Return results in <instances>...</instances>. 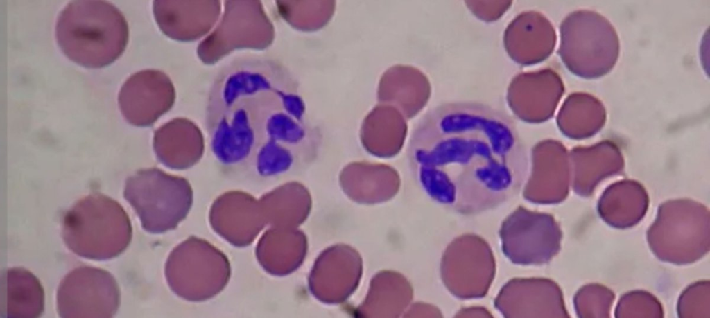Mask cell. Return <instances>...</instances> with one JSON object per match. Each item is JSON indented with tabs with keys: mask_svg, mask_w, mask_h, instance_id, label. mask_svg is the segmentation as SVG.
Here are the masks:
<instances>
[{
	"mask_svg": "<svg viewBox=\"0 0 710 318\" xmlns=\"http://www.w3.org/2000/svg\"><path fill=\"white\" fill-rule=\"evenodd\" d=\"M422 182L439 203L476 213L515 195L528 173V157L505 114L471 103L435 109L416 137Z\"/></svg>",
	"mask_w": 710,
	"mask_h": 318,
	"instance_id": "cell-1",
	"label": "cell"
},
{
	"mask_svg": "<svg viewBox=\"0 0 710 318\" xmlns=\"http://www.w3.org/2000/svg\"><path fill=\"white\" fill-rule=\"evenodd\" d=\"M58 44L71 60L87 68L109 65L124 51L128 26L122 12L99 0L72 1L60 13Z\"/></svg>",
	"mask_w": 710,
	"mask_h": 318,
	"instance_id": "cell-2",
	"label": "cell"
},
{
	"mask_svg": "<svg viewBox=\"0 0 710 318\" xmlns=\"http://www.w3.org/2000/svg\"><path fill=\"white\" fill-rule=\"evenodd\" d=\"M62 235L68 249L90 260H105L122 254L132 238L130 220L121 204L101 193L78 201L64 214Z\"/></svg>",
	"mask_w": 710,
	"mask_h": 318,
	"instance_id": "cell-3",
	"label": "cell"
},
{
	"mask_svg": "<svg viewBox=\"0 0 710 318\" xmlns=\"http://www.w3.org/2000/svg\"><path fill=\"white\" fill-rule=\"evenodd\" d=\"M121 291L114 277L103 269L80 266L59 284L57 311L64 318H110L117 312Z\"/></svg>",
	"mask_w": 710,
	"mask_h": 318,
	"instance_id": "cell-4",
	"label": "cell"
},
{
	"mask_svg": "<svg viewBox=\"0 0 710 318\" xmlns=\"http://www.w3.org/2000/svg\"><path fill=\"white\" fill-rule=\"evenodd\" d=\"M164 81L161 73L144 70L134 73L124 82L119 104L128 123L144 126L156 118L162 107Z\"/></svg>",
	"mask_w": 710,
	"mask_h": 318,
	"instance_id": "cell-5",
	"label": "cell"
},
{
	"mask_svg": "<svg viewBox=\"0 0 710 318\" xmlns=\"http://www.w3.org/2000/svg\"><path fill=\"white\" fill-rule=\"evenodd\" d=\"M1 314L8 318H37L44 309V291L39 279L23 267L6 270L1 279Z\"/></svg>",
	"mask_w": 710,
	"mask_h": 318,
	"instance_id": "cell-6",
	"label": "cell"
}]
</instances>
